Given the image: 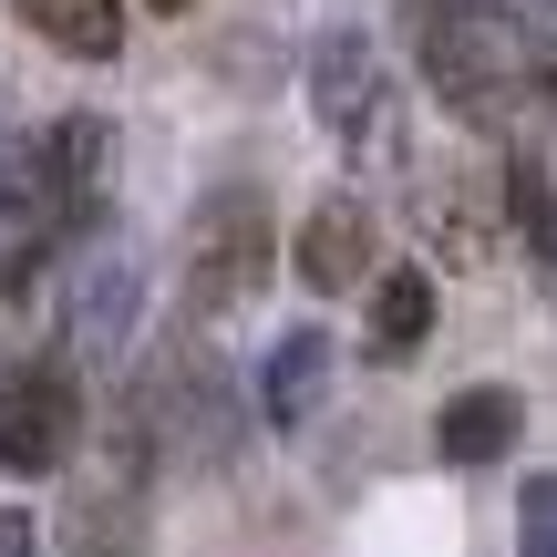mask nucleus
I'll return each instance as SVG.
<instances>
[{"label":"nucleus","instance_id":"obj_2","mask_svg":"<svg viewBox=\"0 0 557 557\" xmlns=\"http://www.w3.org/2000/svg\"><path fill=\"white\" fill-rule=\"evenodd\" d=\"M413 52H423V83H434L465 124H496L506 94H517L527 21L506 11V0H423L413 11Z\"/></svg>","mask_w":557,"mask_h":557},{"label":"nucleus","instance_id":"obj_3","mask_svg":"<svg viewBox=\"0 0 557 557\" xmlns=\"http://www.w3.org/2000/svg\"><path fill=\"white\" fill-rule=\"evenodd\" d=\"M156 465H165V444L145 434V413H114V444L62 496L52 547L62 557H145V537H156Z\"/></svg>","mask_w":557,"mask_h":557},{"label":"nucleus","instance_id":"obj_4","mask_svg":"<svg viewBox=\"0 0 557 557\" xmlns=\"http://www.w3.org/2000/svg\"><path fill=\"white\" fill-rule=\"evenodd\" d=\"M269 278H278L269 197H259V186H218V197H197V218H186V310L227 320V310H248Z\"/></svg>","mask_w":557,"mask_h":557},{"label":"nucleus","instance_id":"obj_8","mask_svg":"<svg viewBox=\"0 0 557 557\" xmlns=\"http://www.w3.org/2000/svg\"><path fill=\"white\" fill-rule=\"evenodd\" d=\"M289 269L310 278L320 299L361 289V278H372V207L361 197H320L310 218H299V238H289Z\"/></svg>","mask_w":557,"mask_h":557},{"label":"nucleus","instance_id":"obj_19","mask_svg":"<svg viewBox=\"0 0 557 557\" xmlns=\"http://www.w3.org/2000/svg\"><path fill=\"white\" fill-rule=\"evenodd\" d=\"M145 11H165V21H176V11H197V0H145Z\"/></svg>","mask_w":557,"mask_h":557},{"label":"nucleus","instance_id":"obj_7","mask_svg":"<svg viewBox=\"0 0 557 557\" xmlns=\"http://www.w3.org/2000/svg\"><path fill=\"white\" fill-rule=\"evenodd\" d=\"M135 269H124V248H83L73 259V289H62V351L94 361V372H114L124 351H135Z\"/></svg>","mask_w":557,"mask_h":557},{"label":"nucleus","instance_id":"obj_17","mask_svg":"<svg viewBox=\"0 0 557 557\" xmlns=\"http://www.w3.org/2000/svg\"><path fill=\"white\" fill-rule=\"evenodd\" d=\"M0 557H41V537H32V506H0Z\"/></svg>","mask_w":557,"mask_h":557},{"label":"nucleus","instance_id":"obj_5","mask_svg":"<svg viewBox=\"0 0 557 557\" xmlns=\"http://www.w3.org/2000/svg\"><path fill=\"white\" fill-rule=\"evenodd\" d=\"M310 114L331 124V145H351V156H393L403 145L393 73H382V52L351 32V21H331V32L310 41Z\"/></svg>","mask_w":557,"mask_h":557},{"label":"nucleus","instance_id":"obj_10","mask_svg":"<svg viewBox=\"0 0 557 557\" xmlns=\"http://www.w3.org/2000/svg\"><path fill=\"white\" fill-rule=\"evenodd\" d=\"M320 382H331V331H278V351L259 372V413L278 434H299V423L320 413Z\"/></svg>","mask_w":557,"mask_h":557},{"label":"nucleus","instance_id":"obj_14","mask_svg":"<svg viewBox=\"0 0 557 557\" xmlns=\"http://www.w3.org/2000/svg\"><path fill=\"white\" fill-rule=\"evenodd\" d=\"M506 227H517V248H527V269L557 289V176L547 165H506Z\"/></svg>","mask_w":557,"mask_h":557},{"label":"nucleus","instance_id":"obj_20","mask_svg":"<svg viewBox=\"0 0 557 557\" xmlns=\"http://www.w3.org/2000/svg\"><path fill=\"white\" fill-rule=\"evenodd\" d=\"M0 382H11V372H0Z\"/></svg>","mask_w":557,"mask_h":557},{"label":"nucleus","instance_id":"obj_16","mask_svg":"<svg viewBox=\"0 0 557 557\" xmlns=\"http://www.w3.org/2000/svg\"><path fill=\"white\" fill-rule=\"evenodd\" d=\"M517 557H557V475H527V496H517Z\"/></svg>","mask_w":557,"mask_h":557},{"label":"nucleus","instance_id":"obj_9","mask_svg":"<svg viewBox=\"0 0 557 557\" xmlns=\"http://www.w3.org/2000/svg\"><path fill=\"white\" fill-rule=\"evenodd\" d=\"M496 218H506V186H496V207H485L465 176L423 186V238H434V259H444V269H465V278L496 269V259H506V238H517V227H496Z\"/></svg>","mask_w":557,"mask_h":557},{"label":"nucleus","instance_id":"obj_12","mask_svg":"<svg viewBox=\"0 0 557 557\" xmlns=\"http://www.w3.org/2000/svg\"><path fill=\"white\" fill-rule=\"evenodd\" d=\"M506 444H517V393H496V382H475V393H455L434 413V455L444 465H496Z\"/></svg>","mask_w":557,"mask_h":557},{"label":"nucleus","instance_id":"obj_1","mask_svg":"<svg viewBox=\"0 0 557 557\" xmlns=\"http://www.w3.org/2000/svg\"><path fill=\"white\" fill-rule=\"evenodd\" d=\"M124 413H145V434L165 444V465L218 475V465L238 455V372H227L207 341H165L156 361H135Z\"/></svg>","mask_w":557,"mask_h":557},{"label":"nucleus","instance_id":"obj_15","mask_svg":"<svg viewBox=\"0 0 557 557\" xmlns=\"http://www.w3.org/2000/svg\"><path fill=\"white\" fill-rule=\"evenodd\" d=\"M423 331H434V278H423V269L372 278V351H382V361H413Z\"/></svg>","mask_w":557,"mask_h":557},{"label":"nucleus","instance_id":"obj_11","mask_svg":"<svg viewBox=\"0 0 557 557\" xmlns=\"http://www.w3.org/2000/svg\"><path fill=\"white\" fill-rule=\"evenodd\" d=\"M21 32H41L62 62H114L124 52V0H11Z\"/></svg>","mask_w":557,"mask_h":557},{"label":"nucleus","instance_id":"obj_6","mask_svg":"<svg viewBox=\"0 0 557 557\" xmlns=\"http://www.w3.org/2000/svg\"><path fill=\"white\" fill-rule=\"evenodd\" d=\"M83 444V393H73V351L62 361H21L0 382V475L32 485V475H62Z\"/></svg>","mask_w":557,"mask_h":557},{"label":"nucleus","instance_id":"obj_18","mask_svg":"<svg viewBox=\"0 0 557 557\" xmlns=\"http://www.w3.org/2000/svg\"><path fill=\"white\" fill-rule=\"evenodd\" d=\"M517 21H527V52H557V0H517Z\"/></svg>","mask_w":557,"mask_h":557},{"label":"nucleus","instance_id":"obj_13","mask_svg":"<svg viewBox=\"0 0 557 557\" xmlns=\"http://www.w3.org/2000/svg\"><path fill=\"white\" fill-rule=\"evenodd\" d=\"M52 165H62V218H73V238L103 218V165H114V135H103L94 114L52 124Z\"/></svg>","mask_w":557,"mask_h":557}]
</instances>
